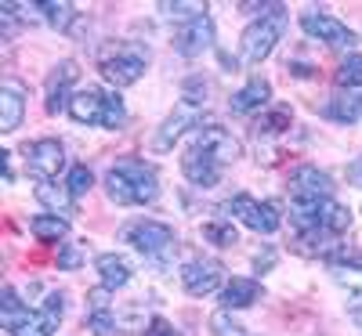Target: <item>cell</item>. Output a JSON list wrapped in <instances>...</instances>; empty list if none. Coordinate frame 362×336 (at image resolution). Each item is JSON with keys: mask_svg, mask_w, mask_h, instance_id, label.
I'll return each mask as SVG.
<instances>
[{"mask_svg": "<svg viewBox=\"0 0 362 336\" xmlns=\"http://www.w3.org/2000/svg\"><path fill=\"white\" fill-rule=\"evenodd\" d=\"M80 260H83V257H80V250H73V246H66L62 253H58V268H69V271H73V268H80Z\"/></svg>", "mask_w": 362, "mask_h": 336, "instance_id": "e575fe53", "label": "cell"}, {"mask_svg": "<svg viewBox=\"0 0 362 336\" xmlns=\"http://www.w3.org/2000/svg\"><path fill=\"white\" fill-rule=\"evenodd\" d=\"M334 196V185H329V174L305 163L290 174V203H322Z\"/></svg>", "mask_w": 362, "mask_h": 336, "instance_id": "ba28073f", "label": "cell"}, {"mask_svg": "<svg viewBox=\"0 0 362 336\" xmlns=\"http://www.w3.org/2000/svg\"><path fill=\"white\" fill-rule=\"evenodd\" d=\"M228 210H232V217L235 221H243L250 232H261V235H272L279 228V210H276V203H257L254 196H247V192H239L232 203H228Z\"/></svg>", "mask_w": 362, "mask_h": 336, "instance_id": "52a82bcc", "label": "cell"}, {"mask_svg": "<svg viewBox=\"0 0 362 336\" xmlns=\"http://www.w3.org/2000/svg\"><path fill=\"white\" fill-rule=\"evenodd\" d=\"M76 76H80L76 62H58V66H54V73L47 76V112L69 109L66 90H69V83H76Z\"/></svg>", "mask_w": 362, "mask_h": 336, "instance_id": "2e32d148", "label": "cell"}, {"mask_svg": "<svg viewBox=\"0 0 362 336\" xmlns=\"http://www.w3.org/2000/svg\"><path fill=\"white\" fill-rule=\"evenodd\" d=\"M25 112V87L18 80H4L0 83V131H18Z\"/></svg>", "mask_w": 362, "mask_h": 336, "instance_id": "9a60e30c", "label": "cell"}, {"mask_svg": "<svg viewBox=\"0 0 362 336\" xmlns=\"http://www.w3.org/2000/svg\"><path fill=\"white\" fill-rule=\"evenodd\" d=\"M290 127V109H272L268 116L257 119V134H279Z\"/></svg>", "mask_w": 362, "mask_h": 336, "instance_id": "f1b7e54d", "label": "cell"}, {"mask_svg": "<svg viewBox=\"0 0 362 336\" xmlns=\"http://www.w3.org/2000/svg\"><path fill=\"white\" fill-rule=\"evenodd\" d=\"M69 116L83 127H109V131H119L127 119V109L116 95L109 90H98V87H87V90H76L69 98Z\"/></svg>", "mask_w": 362, "mask_h": 336, "instance_id": "7a4b0ae2", "label": "cell"}, {"mask_svg": "<svg viewBox=\"0 0 362 336\" xmlns=\"http://www.w3.org/2000/svg\"><path fill=\"white\" fill-rule=\"evenodd\" d=\"M37 11H40L44 22H51V25H58V29H66V25L76 18L73 4H37Z\"/></svg>", "mask_w": 362, "mask_h": 336, "instance_id": "484cf974", "label": "cell"}, {"mask_svg": "<svg viewBox=\"0 0 362 336\" xmlns=\"http://www.w3.org/2000/svg\"><path fill=\"white\" fill-rule=\"evenodd\" d=\"M29 232L37 235V242H62L69 235V221L58 217V213H40V217L29 221Z\"/></svg>", "mask_w": 362, "mask_h": 336, "instance_id": "7402d4cb", "label": "cell"}, {"mask_svg": "<svg viewBox=\"0 0 362 336\" xmlns=\"http://www.w3.org/2000/svg\"><path fill=\"white\" fill-rule=\"evenodd\" d=\"M329 271H334V282L348 293L351 311L362 308V264H334Z\"/></svg>", "mask_w": 362, "mask_h": 336, "instance_id": "ffe728a7", "label": "cell"}, {"mask_svg": "<svg viewBox=\"0 0 362 336\" xmlns=\"http://www.w3.org/2000/svg\"><path fill=\"white\" fill-rule=\"evenodd\" d=\"M66 315V293H47L44 308L40 311H15V315H4V329L8 336H51L58 329Z\"/></svg>", "mask_w": 362, "mask_h": 336, "instance_id": "3957f363", "label": "cell"}, {"mask_svg": "<svg viewBox=\"0 0 362 336\" xmlns=\"http://www.w3.org/2000/svg\"><path fill=\"white\" fill-rule=\"evenodd\" d=\"M189 148H196V152H203V156H210L214 163H221V167H228L239 152V141L225 131V127H196V134H192V141H189Z\"/></svg>", "mask_w": 362, "mask_h": 336, "instance_id": "9c48e42d", "label": "cell"}, {"mask_svg": "<svg viewBox=\"0 0 362 336\" xmlns=\"http://www.w3.org/2000/svg\"><path fill=\"white\" fill-rule=\"evenodd\" d=\"M37 199L44 203V206H51V213H58V217H66V213H73V192L69 188H62V185H51V181H40L37 185Z\"/></svg>", "mask_w": 362, "mask_h": 336, "instance_id": "603a6c76", "label": "cell"}, {"mask_svg": "<svg viewBox=\"0 0 362 336\" xmlns=\"http://www.w3.org/2000/svg\"><path fill=\"white\" fill-rule=\"evenodd\" d=\"M337 83L341 87H358L362 83V54H348L341 69H337Z\"/></svg>", "mask_w": 362, "mask_h": 336, "instance_id": "83f0119b", "label": "cell"}, {"mask_svg": "<svg viewBox=\"0 0 362 336\" xmlns=\"http://www.w3.org/2000/svg\"><path fill=\"white\" fill-rule=\"evenodd\" d=\"M145 62L148 54L141 47H131V44H119L116 51L102 54V76L112 83V87H131L145 76Z\"/></svg>", "mask_w": 362, "mask_h": 336, "instance_id": "8992f818", "label": "cell"}, {"mask_svg": "<svg viewBox=\"0 0 362 336\" xmlns=\"http://www.w3.org/2000/svg\"><path fill=\"white\" fill-rule=\"evenodd\" d=\"M105 192L116 206H145L160 196V177L145 160H119L105 174Z\"/></svg>", "mask_w": 362, "mask_h": 336, "instance_id": "6da1fadb", "label": "cell"}, {"mask_svg": "<svg viewBox=\"0 0 362 336\" xmlns=\"http://www.w3.org/2000/svg\"><path fill=\"white\" fill-rule=\"evenodd\" d=\"M210 329H214V336H250V332H247L243 325H239L235 318H228L225 311L210 318Z\"/></svg>", "mask_w": 362, "mask_h": 336, "instance_id": "f546056e", "label": "cell"}, {"mask_svg": "<svg viewBox=\"0 0 362 336\" xmlns=\"http://www.w3.org/2000/svg\"><path fill=\"white\" fill-rule=\"evenodd\" d=\"M322 112H326L329 119H337V124H355V119L362 116V102H358V98H334Z\"/></svg>", "mask_w": 362, "mask_h": 336, "instance_id": "d4e9b609", "label": "cell"}, {"mask_svg": "<svg viewBox=\"0 0 362 336\" xmlns=\"http://www.w3.org/2000/svg\"><path fill=\"white\" fill-rule=\"evenodd\" d=\"M124 239L145 260H156V264H167V257L174 253V228L163 221H134L127 224Z\"/></svg>", "mask_w": 362, "mask_h": 336, "instance_id": "5b68a950", "label": "cell"}, {"mask_svg": "<svg viewBox=\"0 0 362 336\" xmlns=\"http://www.w3.org/2000/svg\"><path fill=\"white\" fill-rule=\"evenodd\" d=\"M203 239L214 242V246H235V242H239L232 217H210V221L203 224Z\"/></svg>", "mask_w": 362, "mask_h": 336, "instance_id": "cb8c5ba5", "label": "cell"}, {"mask_svg": "<svg viewBox=\"0 0 362 336\" xmlns=\"http://www.w3.org/2000/svg\"><path fill=\"white\" fill-rule=\"evenodd\" d=\"M300 29H305L308 37L329 44V47H351L355 44V33H351L344 22H337L334 15H322L315 8H308L305 15H300Z\"/></svg>", "mask_w": 362, "mask_h": 336, "instance_id": "8fae6325", "label": "cell"}, {"mask_svg": "<svg viewBox=\"0 0 362 336\" xmlns=\"http://www.w3.org/2000/svg\"><path fill=\"white\" fill-rule=\"evenodd\" d=\"M87 304H90V315H98V311H109V293L105 289H95L87 296Z\"/></svg>", "mask_w": 362, "mask_h": 336, "instance_id": "836d02e7", "label": "cell"}, {"mask_svg": "<svg viewBox=\"0 0 362 336\" xmlns=\"http://www.w3.org/2000/svg\"><path fill=\"white\" fill-rule=\"evenodd\" d=\"M283 29H286V15H283V8L279 11H272V15H261L257 22H250L247 29H243V62H250V66H257V62H264V58L276 51V44H279V37H283Z\"/></svg>", "mask_w": 362, "mask_h": 336, "instance_id": "277c9868", "label": "cell"}, {"mask_svg": "<svg viewBox=\"0 0 362 336\" xmlns=\"http://www.w3.org/2000/svg\"><path fill=\"white\" fill-rule=\"evenodd\" d=\"M268 95H272V87H268V80H261V76H254L243 90H235L232 95V112H239V116H247V112H254V109H264L268 105Z\"/></svg>", "mask_w": 362, "mask_h": 336, "instance_id": "d6986e66", "label": "cell"}, {"mask_svg": "<svg viewBox=\"0 0 362 336\" xmlns=\"http://www.w3.org/2000/svg\"><path fill=\"white\" fill-rule=\"evenodd\" d=\"M90 185H95V174H90L83 163H76L73 170H69V181H66V188L73 192V199H80V196H87L90 192Z\"/></svg>", "mask_w": 362, "mask_h": 336, "instance_id": "4316f807", "label": "cell"}, {"mask_svg": "<svg viewBox=\"0 0 362 336\" xmlns=\"http://www.w3.org/2000/svg\"><path fill=\"white\" fill-rule=\"evenodd\" d=\"M351 318H355V322L362 325V308H355V311H351Z\"/></svg>", "mask_w": 362, "mask_h": 336, "instance_id": "8d00e7d4", "label": "cell"}, {"mask_svg": "<svg viewBox=\"0 0 362 336\" xmlns=\"http://www.w3.org/2000/svg\"><path fill=\"white\" fill-rule=\"evenodd\" d=\"M25 167L33 170L40 181L58 177V170L66 167V148H62V141L40 138V141H33V145H25Z\"/></svg>", "mask_w": 362, "mask_h": 336, "instance_id": "7c38bea8", "label": "cell"}, {"mask_svg": "<svg viewBox=\"0 0 362 336\" xmlns=\"http://www.w3.org/2000/svg\"><path fill=\"white\" fill-rule=\"evenodd\" d=\"M145 336H181V332H177L167 318H153V322L145 325Z\"/></svg>", "mask_w": 362, "mask_h": 336, "instance_id": "d6a6232c", "label": "cell"}, {"mask_svg": "<svg viewBox=\"0 0 362 336\" xmlns=\"http://www.w3.org/2000/svg\"><path fill=\"white\" fill-rule=\"evenodd\" d=\"M210 44H214V22H210V15L192 18V22L174 37L177 54H185V58H199L203 51H210Z\"/></svg>", "mask_w": 362, "mask_h": 336, "instance_id": "4fadbf2b", "label": "cell"}, {"mask_svg": "<svg viewBox=\"0 0 362 336\" xmlns=\"http://www.w3.org/2000/svg\"><path fill=\"white\" fill-rule=\"evenodd\" d=\"M160 11H163L167 18H189V22H192V18H199L206 8H203V4H160Z\"/></svg>", "mask_w": 362, "mask_h": 336, "instance_id": "1f68e13d", "label": "cell"}, {"mask_svg": "<svg viewBox=\"0 0 362 336\" xmlns=\"http://www.w3.org/2000/svg\"><path fill=\"white\" fill-rule=\"evenodd\" d=\"M181 170H185V177L192 181L196 188H214L221 181V163H214L210 156H203V152L196 148H185V156H181Z\"/></svg>", "mask_w": 362, "mask_h": 336, "instance_id": "5bb4252c", "label": "cell"}, {"mask_svg": "<svg viewBox=\"0 0 362 336\" xmlns=\"http://www.w3.org/2000/svg\"><path fill=\"white\" fill-rule=\"evenodd\" d=\"M87 325H90V332L95 336H112L119 325H116V318L109 315V311H98V315H87Z\"/></svg>", "mask_w": 362, "mask_h": 336, "instance_id": "4dcf8cb0", "label": "cell"}, {"mask_svg": "<svg viewBox=\"0 0 362 336\" xmlns=\"http://www.w3.org/2000/svg\"><path fill=\"white\" fill-rule=\"evenodd\" d=\"M348 181H351V185H355V188H362V156L348 163Z\"/></svg>", "mask_w": 362, "mask_h": 336, "instance_id": "d590c367", "label": "cell"}, {"mask_svg": "<svg viewBox=\"0 0 362 336\" xmlns=\"http://www.w3.org/2000/svg\"><path fill=\"white\" fill-rule=\"evenodd\" d=\"M95 268H98V275H102V286H105V289H124V286L134 279L127 257H119V253H102V257L95 260Z\"/></svg>", "mask_w": 362, "mask_h": 336, "instance_id": "ac0fdd59", "label": "cell"}, {"mask_svg": "<svg viewBox=\"0 0 362 336\" xmlns=\"http://www.w3.org/2000/svg\"><path fill=\"white\" fill-rule=\"evenodd\" d=\"M254 300H261V286L254 279H232L221 293V304L225 308H250Z\"/></svg>", "mask_w": 362, "mask_h": 336, "instance_id": "44dd1931", "label": "cell"}, {"mask_svg": "<svg viewBox=\"0 0 362 336\" xmlns=\"http://www.w3.org/2000/svg\"><path fill=\"white\" fill-rule=\"evenodd\" d=\"M221 279H225V268H221V260H214V257H196V260L185 264V271H181V286H185L192 296L218 293Z\"/></svg>", "mask_w": 362, "mask_h": 336, "instance_id": "30bf717a", "label": "cell"}, {"mask_svg": "<svg viewBox=\"0 0 362 336\" xmlns=\"http://www.w3.org/2000/svg\"><path fill=\"white\" fill-rule=\"evenodd\" d=\"M189 124H196V105H192V102H181V105H177V112H170V116H167V124L160 127V134H156L153 148H156V152H167V148L181 138V131H185Z\"/></svg>", "mask_w": 362, "mask_h": 336, "instance_id": "e0dca14e", "label": "cell"}]
</instances>
